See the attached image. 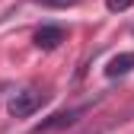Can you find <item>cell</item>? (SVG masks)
I'll return each instance as SVG.
<instances>
[{
	"label": "cell",
	"mask_w": 134,
	"mask_h": 134,
	"mask_svg": "<svg viewBox=\"0 0 134 134\" xmlns=\"http://www.w3.org/2000/svg\"><path fill=\"white\" fill-rule=\"evenodd\" d=\"M48 102V93H42V90H23V93H16L13 99H10V115L13 118H29L35 109H42Z\"/></svg>",
	"instance_id": "cell-1"
},
{
	"label": "cell",
	"mask_w": 134,
	"mask_h": 134,
	"mask_svg": "<svg viewBox=\"0 0 134 134\" xmlns=\"http://www.w3.org/2000/svg\"><path fill=\"white\" fill-rule=\"evenodd\" d=\"M90 112V105H74V109H64V112H58V115H51L48 121H42V125H35V134H51V131H64V128H70V125H77L83 115Z\"/></svg>",
	"instance_id": "cell-2"
},
{
	"label": "cell",
	"mask_w": 134,
	"mask_h": 134,
	"mask_svg": "<svg viewBox=\"0 0 134 134\" xmlns=\"http://www.w3.org/2000/svg\"><path fill=\"white\" fill-rule=\"evenodd\" d=\"M32 38H35V45L42 48V51H54V48H58L67 35H64V29H61V26L45 23V26H38V29H35V35H32Z\"/></svg>",
	"instance_id": "cell-3"
},
{
	"label": "cell",
	"mask_w": 134,
	"mask_h": 134,
	"mask_svg": "<svg viewBox=\"0 0 134 134\" xmlns=\"http://www.w3.org/2000/svg\"><path fill=\"white\" fill-rule=\"evenodd\" d=\"M134 70V51H121V54H115L105 67V77H125Z\"/></svg>",
	"instance_id": "cell-4"
},
{
	"label": "cell",
	"mask_w": 134,
	"mask_h": 134,
	"mask_svg": "<svg viewBox=\"0 0 134 134\" xmlns=\"http://www.w3.org/2000/svg\"><path fill=\"white\" fill-rule=\"evenodd\" d=\"M32 3H38V7H48V10H67V7L80 3V0H32Z\"/></svg>",
	"instance_id": "cell-5"
},
{
	"label": "cell",
	"mask_w": 134,
	"mask_h": 134,
	"mask_svg": "<svg viewBox=\"0 0 134 134\" xmlns=\"http://www.w3.org/2000/svg\"><path fill=\"white\" fill-rule=\"evenodd\" d=\"M131 3H134V0H105V7H109L112 13H121V10H128Z\"/></svg>",
	"instance_id": "cell-6"
}]
</instances>
